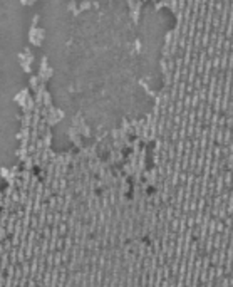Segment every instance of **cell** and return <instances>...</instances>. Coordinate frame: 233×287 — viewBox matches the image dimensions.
<instances>
[{
  "mask_svg": "<svg viewBox=\"0 0 233 287\" xmlns=\"http://www.w3.org/2000/svg\"><path fill=\"white\" fill-rule=\"evenodd\" d=\"M15 215H17V218H24V215H25V213H24V208H19V210L15 211Z\"/></svg>",
  "mask_w": 233,
  "mask_h": 287,
  "instance_id": "15",
  "label": "cell"
},
{
  "mask_svg": "<svg viewBox=\"0 0 233 287\" xmlns=\"http://www.w3.org/2000/svg\"><path fill=\"white\" fill-rule=\"evenodd\" d=\"M40 139L44 141V149L45 148H51V146H52V131L47 130L44 136H40Z\"/></svg>",
  "mask_w": 233,
  "mask_h": 287,
  "instance_id": "2",
  "label": "cell"
},
{
  "mask_svg": "<svg viewBox=\"0 0 233 287\" xmlns=\"http://www.w3.org/2000/svg\"><path fill=\"white\" fill-rule=\"evenodd\" d=\"M47 205H49V211H57V196L55 195H52L51 198L47 200Z\"/></svg>",
  "mask_w": 233,
  "mask_h": 287,
  "instance_id": "3",
  "label": "cell"
},
{
  "mask_svg": "<svg viewBox=\"0 0 233 287\" xmlns=\"http://www.w3.org/2000/svg\"><path fill=\"white\" fill-rule=\"evenodd\" d=\"M66 188H67V178L62 176V178L59 180V190H60V192H64Z\"/></svg>",
  "mask_w": 233,
  "mask_h": 287,
  "instance_id": "11",
  "label": "cell"
},
{
  "mask_svg": "<svg viewBox=\"0 0 233 287\" xmlns=\"http://www.w3.org/2000/svg\"><path fill=\"white\" fill-rule=\"evenodd\" d=\"M15 156L19 158L20 163H24V161H25L30 155H29V149H27V148H22V146H19V149L15 151Z\"/></svg>",
  "mask_w": 233,
  "mask_h": 287,
  "instance_id": "1",
  "label": "cell"
},
{
  "mask_svg": "<svg viewBox=\"0 0 233 287\" xmlns=\"http://www.w3.org/2000/svg\"><path fill=\"white\" fill-rule=\"evenodd\" d=\"M3 252H5V249H3V243L2 242H0V255H2V254Z\"/></svg>",
  "mask_w": 233,
  "mask_h": 287,
  "instance_id": "16",
  "label": "cell"
},
{
  "mask_svg": "<svg viewBox=\"0 0 233 287\" xmlns=\"http://www.w3.org/2000/svg\"><path fill=\"white\" fill-rule=\"evenodd\" d=\"M22 265V277H29L30 275V260H25Z\"/></svg>",
  "mask_w": 233,
  "mask_h": 287,
  "instance_id": "4",
  "label": "cell"
},
{
  "mask_svg": "<svg viewBox=\"0 0 233 287\" xmlns=\"http://www.w3.org/2000/svg\"><path fill=\"white\" fill-rule=\"evenodd\" d=\"M54 195V192H52V188L51 186H45L44 188V193H42V202H47L49 198Z\"/></svg>",
  "mask_w": 233,
  "mask_h": 287,
  "instance_id": "5",
  "label": "cell"
},
{
  "mask_svg": "<svg viewBox=\"0 0 233 287\" xmlns=\"http://www.w3.org/2000/svg\"><path fill=\"white\" fill-rule=\"evenodd\" d=\"M10 198H12V202L19 203V202H20V193H19V190H15V192L12 193V196H10Z\"/></svg>",
  "mask_w": 233,
  "mask_h": 287,
  "instance_id": "14",
  "label": "cell"
},
{
  "mask_svg": "<svg viewBox=\"0 0 233 287\" xmlns=\"http://www.w3.org/2000/svg\"><path fill=\"white\" fill-rule=\"evenodd\" d=\"M15 186H12V185H7V188L5 190H3V195H5V196H12V193L13 192H15Z\"/></svg>",
  "mask_w": 233,
  "mask_h": 287,
  "instance_id": "9",
  "label": "cell"
},
{
  "mask_svg": "<svg viewBox=\"0 0 233 287\" xmlns=\"http://www.w3.org/2000/svg\"><path fill=\"white\" fill-rule=\"evenodd\" d=\"M9 239V234H7V228L5 227H0V242Z\"/></svg>",
  "mask_w": 233,
  "mask_h": 287,
  "instance_id": "13",
  "label": "cell"
},
{
  "mask_svg": "<svg viewBox=\"0 0 233 287\" xmlns=\"http://www.w3.org/2000/svg\"><path fill=\"white\" fill-rule=\"evenodd\" d=\"M45 225H47V227H52V225H54V213H52V211H47V218H45Z\"/></svg>",
  "mask_w": 233,
  "mask_h": 287,
  "instance_id": "8",
  "label": "cell"
},
{
  "mask_svg": "<svg viewBox=\"0 0 233 287\" xmlns=\"http://www.w3.org/2000/svg\"><path fill=\"white\" fill-rule=\"evenodd\" d=\"M34 160H32V156H29L25 161H24V170H27V171H32L34 170Z\"/></svg>",
  "mask_w": 233,
  "mask_h": 287,
  "instance_id": "6",
  "label": "cell"
},
{
  "mask_svg": "<svg viewBox=\"0 0 233 287\" xmlns=\"http://www.w3.org/2000/svg\"><path fill=\"white\" fill-rule=\"evenodd\" d=\"M59 235L60 237H66L67 235V223H64V222L59 225Z\"/></svg>",
  "mask_w": 233,
  "mask_h": 287,
  "instance_id": "10",
  "label": "cell"
},
{
  "mask_svg": "<svg viewBox=\"0 0 233 287\" xmlns=\"http://www.w3.org/2000/svg\"><path fill=\"white\" fill-rule=\"evenodd\" d=\"M3 249H5V252H10V250L13 249V245H12V242H10V239H7V240H3Z\"/></svg>",
  "mask_w": 233,
  "mask_h": 287,
  "instance_id": "12",
  "label": "cell"
},
{
  "mask_svg": "<svg viewBox=\"0 0 233 287\" xmlns=\"http://www.w3.org/2000/svg\"><path fill=\"white\" fill-rule=\"evenodd\" d=\"M37 227H39V218H37V215H32L30 217V228L32 230H37Z\"/></svg>",
  "mask_w": 233,
  "mask_h": 287,
  "instance_id": "7",
  "label": "cell"
}]
</instances>
